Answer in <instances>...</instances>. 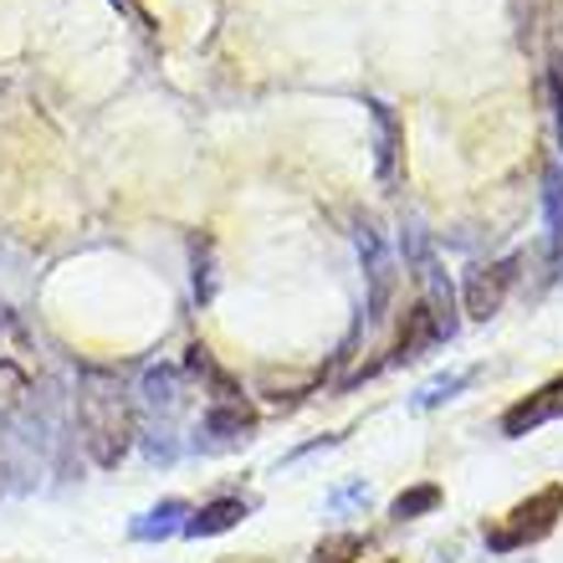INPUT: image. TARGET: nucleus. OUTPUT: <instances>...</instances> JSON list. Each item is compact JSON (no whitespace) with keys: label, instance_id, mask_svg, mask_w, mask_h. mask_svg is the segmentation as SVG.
<instances>
[{"label":"nucleus","instance_id":"nucleus-14","mask_svg":"<svg viewBox=\"0 0 563 563\" xmlns=\"http://www.w3.org/2000/svg\"><path fill=\"white\" fill-rule=\"evenodd\" d=\"M190 267H195V302L206 308L216 297V252H210V236H190Z\"/></svg>","mask_w":563,"mask_h":563},{"label":"nucleus","instance_id":"nucleus-10","mask_svg":"<svg viewBox=\"0 0 563 563\" xmlns=\"http://www.w3.org/2000/svg\"><path fill=\"white\" fill-rule=\"evenodd\" d=\"M435 343H445L441 328H435V318L426 312V302H416V308H410V323H405V333H400V343H395V364H410V358H420L426 349H435Z\"/></svg>","mask_w":563,"mask_h":563},{"label":"nucleus","instance_id":"nucleus-13","mask_svg":"<svg viewBox=\"0 0 563 563\" xmlns=\"http://www.w3.org/2000/svg\"><path fill=\"white\" fill-rule=\"evenodd\" d=\"M441 507V487L435 482H420V487H405L395 503H389V518L395 522H416L426 518V512H435Z\"/></svg>","mask_w":563,"mask_h":563},{"label":"nucleus","instance_id":"nucleus-9","mask_svg":"<svg viewBox=\"0 0 563 563\" xmlns=\"http://www.w3.org/2000/svg\"><path fill=\"white\" fill-rule=\"evenodd\" d=\"M369 119H374V139H379V179L395 185V164H400L405 129H400V119L389 113V103H379V98L369 103Z\"/></svg>","mask_w":563,"mask_h":563},{"label":"nucleus","instance_id":"nucleus-15","mask_svg":"<svg viewBox=\"0 0 563 563\" xmlns=\"http://www.w3.org/2000/svg\"><path fill=\"white\" fill-rule=\"evenodd\" d=\"M358 559H364V538L358 533H333L312 549L308 563H358Z\"/></svg>","mask_w":563,"mask_h":563},{"label":"nucleus","instance_id":"nucleus-6","mask_svg":"<svg viewBox=\"0 0 563 563\" xmlns=\"http://www.w3.org/2000/svg\"><path fill=\"white\" fill-rule=\"evenodd\" d=\"M139 405H144L154 420H175V410L185 405V374L175 364H148L139 374Z\"/></svg>","mask_w":563,"mask_h":563},{"label":"nucleus","instance_id":"nucleus-7","mask_svg":"<svg viewBox=\"0 0 563 563\" xmlns=\"http://www.w3.org/2000/svg\"><path fill=\"white\" fill-rule=\"evenodd\" d=\"M190 512L195 507L185 503V497H164L159 507H148V512H139V518L129 522V538H134V543H164V538L185 533Z\"/></svg>","mask_w":563,"mask_h":563},{"label":"nucleus","instance_id":"nucleus-20","mask_svg":"<svg viewBox=\"0 0 563 563\" xmlns=\"http://www.w3.org/2000/svg\"><path fill=\"white\" fill-rule=\"evenodd\" d=\"M385 563H395V559H385Z\"/></svg>","mask_w":563,"mask_h":563},{"label":"nucleus","instance_id":"nucleus-8","mask_svg":"<svg viewBox=\"0 0 563 563\" xmlns=\"http://www.w3.org/2000/svg\"><path fill=\"white\" fill-rule=\"evenodd\" d=\"M246 512H252L246 497H216V503H206L200 512H190L185 538H221V533H231V528H241Z\"/></svg>","mask_w":563,"mask_h":563},{"label":"nucleus","instance_id":"nucleus-2","mask_svg":"<svg viewBox=\"0 0 563 563\" xmlns=\"http://www.w3.org/2000/svg\"><path fill=\"white\" fill-rule=\"evenodd\" d=\"M559 518H563V487H543L528 503L512 507L503 522L482 528V538H487L492 553H512V549H528V543H543L559 528Z\"/></svg>","mask_w":563,"mask_h":563},{"label":"nucleus","instance_id":"nucleus-4","mask_svg":"<svg viewBox=\"0 0 563 563\" xmlns=\"http://www.w3.org/2000/svg\"><path fill=\"white\" fill-rule=\"evenodd\" d=\"M518 267H522V256H503V262H487V267H476L466 277V312H472L476 323H487V318L503 312L507 292L518 282Z\"/></svg>","mask_w":563,"mask_h":563},{"label":"nucleus","instance_id":"nucleus-5","mask_svg":"<svg viewBox=\"0 0 563 563\" xmlns=\"http://www.w3.org/2000/svg\"><path fill=\"white\" fill-rule=\"evenodd\" d=\"M549 420H563V374L549 379L543 389H533L528 400H518L512 410H503V435H533L538 426H549Z\"/></svg>","mask_w":563,"mask_h":563},{"label":"nucleus","instance_id":"nucleus-12","mask_svg":"<svg viewBox=\"0 0 563 563\" xmlns=\"http://www.w3.org/2000/svg\"><path fill=\"white\" fill-rule=\"evenodd\" d=\"M476 379V369H451V374H435V379H430V385H420L416 389V410H435V405H445V400H456L461 389L472 385Z\"/></svg>","mask_w":563,"mask_h":563},{"label":"nucleus","instance_id":"nucleus-17","mask_svg":"<svg viewBox=\"0 0 563 563\" xmlns=\"http://www.w3.org/2000/svg\"><path fill=\"white\" fill-rule=\"evenodd\" d=\"M369 503V487H364V476L358 482H343V487L328 492V512H349V507H364Z\"/></svg>","mask_w":563,"mask_h":563},{"label":"nucleus","instance_id":"nucleus-11","mask_svg":"<svg viewBox=\"0 0 563 563\" xmlns=\"http://www.w3.org/2000/svg\"><path fill=\"white\" fill-rule=\"evenodd\" d=\"M543 221H549V262L563 267V169L543 175Z\"/></svg>","mask_w":563,"mask_h":563},{"label":"nucleus","instance_id":"nucleus-1","mask_svg":"<svg viewBox=\"0 0 563 563\" xmlns=\"http://www.w3.org/2000/svg\"><path fill=\"white\" fill-rule=\"evenodd\" d=\"M134 405L123 395L119 374L108 369H82L77 385V441L88 445L92 466H119L134 445Z\"/></svg>","mask_w":563,"mask_h":563},{"label":"nucleus","instance_id":"nucleus-3","mask_svg":"<svg viewBox=\"0 0 563 563\" xmlns=\"http://www.w3.org/2000/svg\"><path fill=\"white\" fill-rule=\"evenodd\" d=\"M358 252H364V277H369V302H364V312H369V323H379L389 312V297H395L400 272H395V256H389L385 236H379L369 221L358 225Z\"/></svg>","mask_w":563,"mask_h":563},{"label":"nucleus","instance_id":"nucleus-19","mask_svg":"<svg viewBox=\"0 0 563 563\" xmlns=\"http://www.w3.org/2000/svg\"><path fill=\"white\" fill-rule=\"evenodd\" d=\"M252 563H262V559H252Z\"/></svg>","mask_w":563,"mask_h":563},{"label":"nucleus","instance_id":"nucleus-16","mask_svg":"<svg viewBox=\"0 0 563 563\" xmlns=\"http://www.w3.org/2000/svg\"><path fill=\"white\" fill-rule=\"evenodd\" d=\"M144 456L154 461V466H175L179 441H175V426H169V420H154V426L144 430Z\"/></svg>","mask_w":563,"mask_h":563},{"label":"nucleus","instance_id":"nucleus-18","mask_svg":"<svg viewBox=\"0 0 563 563\" xmlns=\"http://www.w3.org/2000/svg\"><path fill=\"white\" fill-rule=\"evenodd\" d=\"M553 103H559L553 113H559V154H563V82L559 77H553Z\"/></svg>","mask_w":563,"mask_h":563}]
</instances>
